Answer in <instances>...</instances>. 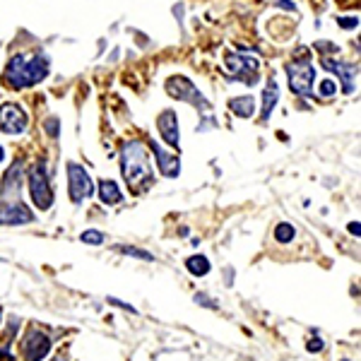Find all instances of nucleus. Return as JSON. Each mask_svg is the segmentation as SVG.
<instances>
[{
	"mask_svg": "<svg viewBox=\"0 0 361 361\" xmlns=\"http://www.w3.org/2000/svg\"><path fill=\"white\" fill-rule=\"evenodd\" d=\"M149 147H152V152H154V157H157V164H159L161 176H166V178H176L178 173H180V159H178V157L169 154L166 149H161L157 142H152V145H149Z\"/></svg>",
	"mask_w": 361,
	"mask_h": 361,
	"instance_id": "14",
	"label": "nucleus"
},
{
	"mask_svg": "<svg viewBox=\"0 0 361 361\" xmlns=\"http://www.w3.org/2000/svg\"><path fill=\"white\" fill-rule=\"evenodd\" d=\"M27 183H29V195H32L34 205L39 209H49L54 205V188H51V173L46 161H39V164L29 169Z\"/></svg>",
	"mask_w": 361,
	"mask_h": 361,
	"instance_id": "4",
	"label": "nucleus"
},
{
	"mask_svg": "<svg viewBox=\"0 0 361 361\" xmlns=\"http://www.w3.org/2000/svg\"><path fill=\"white\" fill-rule=\"evenodd\" d=\"M287 78H289V90L296 97H311L313 85H316V66H313L311 56L306 51H301V56H296L294 61L287 63Z\"/></svg>",
	"mask_w": 361,
	"mask_h": 361,
	"instance_id": "3",
	"label": "nucleus"
},
{
	"mask_svg": "<svg viewBox=\"0 0 361 361\" xmlns=\"http://www.w3.org/2000/svg\"><path fill=\"white\" fill-rule=\"evenodd\" d=\"M109 301H111V304H114V306H118V308H126V311L135 313V308H133V306H128V304H126V301H118V299H109Z\"/></svg>",
	"mask_w": 361,
	"mask_h": 361,
	"instance_id": "28",
	"label": "nucleus"
},
{
	"mask_svg": "<svg viewBox=\"0 0 361 361\" xmlns=\"http://www.w3.org/2000/svg\"><path fill=\"white\" fill-rule=\"evenodd\" d=\"M68 188L70 200L75 205H82L87 197H92V193H94V183H92L90 173L80 164H75V161H68Z\"/></svg>",
	"mask_w": 361,
	"mask_h": 361,
	"instance_id": "7",
	"label": "nucleus"
},
{
	"mask_svg": "<svg viewBox=\"0 0 361 361\" xmlns=\"http://www.w3.org/2000/svg\"><path fill=\"white\" fill-rule=\"evenodd\" d=\"M294 236H296V231H294V226H292V224L282 222V224H277V226H275V241H277V243H292V241H294Z\"/></svg>",
	"mask_w": 361,
	"mask_h": 361,
	"instance_id": "19",
	"label": "nucleus"
},
{
	"mask_svg": "<svg viewBox=\"0 0 361 361\" xmlns=\"http://www.w3.org/2000/svg\"><path fill=\"white\" fill-rule=\"evenodd\" d=\"M166 92L173 99H178V102H188L190 106L202 109V114L209 111V102L200 94V92H197V87L190 82L188 78H183V75H173V78H169L166 80Z\"/></svg>",
	"mask_w": 361,
	"mask_h": 361,
	"instance_id": "5",
	"label": "nucleus"
},
{
	"mask_svg": "<svg viewBox=\"0 0 361 361\" xmlns=\"http://www.w3.org/2000/svg\"><path fill=\"white\" fill-rule=\"evenodd\" d=\"M275 8L277 10H289V13H296V3H294V0H277Z\"/></svg>",
	"mask_w": 361,
	"mask_h": 361,
	"instance_id": "25",
	"label": "nucleus"
},
{
	"mask_svg": "<svg viewBox=\"0 0 361 361\" xmlns=\"http://www.w3.org/2000/svg\"><path fill=\"white\" fill-rule=\"evenodd\" d=\"M277 102H279V85H277V80H270L263 90V121H267L272 116Z\"/></svg>",
	"mask_w": 361,
	"mask_h": 361,
	"instance_id": "16",
	"label": "nucleus"
},
{
	"mask_svg": "<svg viewBox=\"0 0 361 361\" xmlns=\"http://www.w3.org/2000/svg\"><path fill=\"white\" fill-rule=\"evenodd\" d=\"M29 128V116L20 104L3 102L0 104V130L8 135H22Z\"/></svg>",
	"mask_w": 361,
	"mask_h": 361,
	"instance_id": "8",
	"label": "nucleus"
},
{
	"mask_svg": "<svg viewBox=\"0 0 361 361\" xmlns=\"http://www.w3.org/2000/svg\"><path fill=\"white\" fill-rule=\"evenodd\" d=\"M22 188H25V169H22V159H17L15 164L5 171L3 183H0L3 202H17L22 197Z\"/></svg>",
	"mask_w": 361,
	"mask_h": 361,
	"instance_id": "10",
	"label": "nucleus"
},
{
	"mask_svg": "<svg viewBox=\"0 0 361 361\" xmlns=\"http://www.w3.org/2000/svg\"><path fill=\"white\" fill-rule=\"evenodd\" d=\"M121 169H123V178L128 188L133 193L145 190L152 183V166H149V154L140 140H130L121 149Z\"/></svg>",
	"mask_w": 361,
	"mask_h": 361,
	"instance_id": "2",
	"label": "nucleus"
},
{
	"mask_svg": "<svg viewBox=\"0 0 361 361\" xmlns=\"http://www.w3.org/2000/svg\"><path fill=\"white\" fill-rule=\"evenodd\" d=\"M99 200H102L104 205H118V202H123L121 185L116 183V180H111V178L99 180Z\"/></svg>",
	"mask_w": 361,
	"mask_h": 361,
	"instance_id": "15",
	"label": "nucleus"
},
{
	"mask_svg": "<svg viewBox=\"0 0 361 361\" xmlns=\"http://www.w3.org/2000/svg\"><path fill=\"white\" fill-rule=\"evenodd\" d=\"M118 250H121V253H126V255H133V258L147 260V263H152V260H154L152 253H147V250H140V248H133V246H121Z\"/></svg>",
	"mask_w": 361,
	"mask_h": 361,
	"instance_id": "22",
	"label": "nucleus"
},
{
	"mask_svg": "<svg viewBox=\"0 0 361 361\" xmlns=\"http://www.w3.org/2000/svg\"><path fill=\"white\" fill-rule=\"evenodd\" d=\"M34 222V214L25 202H3L0 207V226H20Z\"/></svg>",
	"mask_w": 361,
	"mask_h": 361,
	"instance_id": "13",
	"label": "nucleus"
},
{
	"mask_svg": "<svg viewBox=\"0 0 361 361\" xmlns=\"http://www.w3.org/2000/svg\"><path fill=\"white\" fill-rule=\"evenodd\" d=\"M0 161H5V149L0 147Z\"/></svg>",
	"mask_w": 361,
	"mask_h": 361,
	"instance_id": "30",
	"label": "nucleus"
},
{
	"mask_svg": "<svg viewBox=\"0 0 361 361\" xmlns=\"http://www.w3.org/2000/svg\"><path fill=\"white\" fill-rule=\"evenodd\" d=\"M195 301H200V304H202V306H207V308H214V304L207 299L205 294H195Z\"/></svg>",
	"mask_w": 361,
	"mask_h": 361,
	"instance_id": "27",
	"label": "nucleus"
},
{
	"mask_svg": "<svg viewBox=\"0 0 361 361\" xmlns=\"http://www.w3.org/2000/svg\"><path fill=\"white\" fill-rule=\"evenodd\" d=\"M229 109H231V114L238 116V118H250L255 111V97L243 94V97L229 99Z\"/></svg>",
	"mask_w": 361,
	"mask_h": 361,
	"instance_id": "17",
	"label": "nucleus"
},
{
	"mask_svg": "<svg viewBox=\"0 0 361 361\" xmlns=\"http://www.w3.org/2000/svg\"><path fill=\"white\" fill-rule=\"evenodd\" d=\"M323 347H325V342L320 340V337H311V340H308V345H306L308 352H313V354H318Z\"/></svg>",
	"mask_w": 361,
	"mask_h": 361,
	"instance_id": "24",
	"label": "nucleus"
},
{
	"mask_svg": "<svg viewBox=\"0 0 361 361\" xmlns=\"http://www.w3.org/2000/svg\"><path fill=\"white\" fill-rule=\"evenodd\" d=\"M349 231H352L354 236H359V234H361V231H359V222H352V224H349Z\"/></svg>",
	"mask_w": 361,
	"mask_h": 361,
	"instance_id": "29",
	"label": "nucleus"
},
{
	"mask_svg": "<svg viewBox=\"0 0 361 361\" xmlns=\"http://www.w3.org/2000/svg\"><path fill=\"white\" fill-rule=\"evenodd\" d=\"M320 63H323V68L330 70L335 78L342 80L345 94H354V90H357V66H352V63H342V61H337V58H323Z\"/></svg>",
	"mask_w": 361,
	"mask_h": 361,
	"instance_id": "12",
	"label": "nucleus"
},
{
	"mask_svg": "<svg viewBox=\"0 0 361 361\" xmlns=\"http://www.w3.org/2000/svg\"><path fill=\"white\" fill-rule=\"evenodd\" d=\"M51 352V337L44 330H27L25 340H22V354L27 361H44Z\"/></svg>",
	"mask_w": 361,
	"mask_h": 361,
	"instance_id": "9",
	"label": "nucleus"
},
{
	"mask_svg": "<svg viewBox=\"0 0 361 361\" xmlns=\"http://www.w3.org/2000/svg\"><path fill=\"white\" fill-rule=\"evenodd\" d=\"M0 318H3V311H0Z\"/></svg>",
	"mask_w": 361,
	"mask_h": 361,
	"instance_id": "31",
	"label": "nucleus"
},
{
	"mask_svg": "<svg viewBox=\"0 0 361 361\" xmlns=\"http://www.w3.org/2000/svg\"><path fill=\"white\" fill-rule=\"evenodd\" d=\"M224 61H226L229 73L234 75L236 80H241V82H246V85L258 82L260 63H258V58H255V56H250V54H226Z\"/></svg>",
	"mask_w": 361,
	"mask_h": 361,
	"instance_id": "6",
	"label": "nucleus"
},
{
	"mask_svg": "<svg viewBox=\"0 0 361 361\" xmlns=\"http://www.w3.org/2000/svg\"><path fill=\"white\" fill-rule=\"evenodd\" d=\"M51 61L46 54H15L5 66L3 82L13 90H29V87L39 85L42 80L49 78Z\"/></svg>",
	"mask_w": 361,
	"mask_h": 361,
	"instance_id": "1",
	"label": "nucleus"
},
{
	"mask_svg": "<svg viewBox=\"0 0 361 361\" xmlns=\"http://www.w3.org/2000/svg\"><path fill=\"white\" fill-rule=\"evenodd\" d=\"M80 241L87 243V246H102L104 234H102V231H97V229H87V231L80 234Z\"/></svg>",
	"mask_w": 361,
	"mask_h": 361,
	"instance_id": "20",
	"label": "nucleus"
},
{
	"mask_svg": "<svg viewBox=\"0 0 361 361\" xmlns=\"http://www.w3.org/2000/svg\"><path fill=\"white\" fill-rule=\"evenodd\" d=\"M318 94L323 97V99H330V97H335V94H337V82H335L333 78L323 80V82L318 85Z\"/></svg>",
	"mask_w": 361,
	"mask_h": 361,
	"instance_id": "21",
	"label": "nucleus"
},
{
	"mask_svg": "<svg viewBox=\"0 0 361 361\" xmlns=\"http://www.w3.org/2000/svg\"><path fill=\"white\" fill-rule=\"evenodd\" d=\"M157 130H159L161 140L169 145L171 149L180 147V123H178V116L171 109H164L157 118Z\"/></svg>",
	"mask_w": 361,
	"mask_h": 361,
	"instance_id": "11",
	"label": "nucleus"
},
{
	"mask_svg": "<svg viewBox=\"0 0 361 361\" xmlns=\"http://www.w3.org/2000/svg\"><path fill=\"white\" fill-rule=\"evenodd\" d=\"M337 25H340L342 29H357L359 27V17L357 15H352V17L340 15V17H337Z\"/></svg>",
	"mask_w": 361,
	"mask_h": 361,
	"instance_id": "23",
	"label": "nucleus"
},
{
	"mask_svg": "<svg viewBox=\"0 0 361 361\" xmlns=\"http://www.w3.org/2000/svg\"><path fill=\"white\" fill-rule=\"evenodd\" d=\"M44 128H46V133H49L51 137H56L58 135V118H49L44 123Z\"/></svg>",
	"mask_w": 361,
	"mask_h": 361,
	"instance_id": "26",
	"label": "nucleus"
},
{
	"mask_svg": "<svg viewBox=\"0 0 361 361\" xmlns=\"http://www.w3.org/2000/svg\"><path fill=\"white\" fill-rule=\"evenodd\" d=\"M185 267H188V272L190 275H195V277H205L212 267H209V260L205 258V255H193V258H188L185 260Z\"/></svg>",
	"mask_w": 361,
	"mask_h": 361,
	"instance_id": "18",
	"label": "nucleus"
}]
</instances>
